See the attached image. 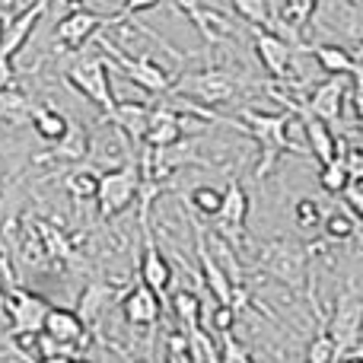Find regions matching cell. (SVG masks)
<instances>
[{
	"instance_id": "3",
	"label": "cell",
	"mask_w": 363,
	"mask_h": 363,
	"mask_svg": "<svg viewBox=\"0 0 363 363\" xmlns=\"http://www.w3.org/2000/svg\"><path fill=\"white\" fill-rule=\"evenodd\" d=\"M242 77L233 74L223 67H211V70H198V74H185L176 83V93L185 99H194L201 106H220V102L236 99V93L242 89Z\"/></svg>"
},
{
	"instance_id": "11",
	"label": "cell",
	"mask_w": 363,
	"mask_h": 363,
	"mask_svg": "<svg viewBox=\"0 0 363 363\" xmlns=\"http://www.w3.org/2000/svg\"><path fill=\"white\" fill-rule=\"evenodd\" d=\"M255 57L262 61V67L268 70V77L274 80H287L290 77V67H294V48L284 42L281 35H274L271 29H255Z\"/></svg>"
},
{
	"instance_id": "24",
	"label": "cell",
	"mask_w": 363,
	"mask_h": 363,
	"mask_svg": "<svg viewBox=\"0 0 363 363\" xmlns=\"http://www.w3.org/2000/svg\"><path fill=\"white\" fill-rule=\"evenodd\" d=\"M303 131H306V144H309V153H313L319 163H328V160L338 157V140H335L332 128H328V121L315 118V115H309L306 108H303Z\"/></svg>"
},
{
	"instance_id": "45",
	"label": "cell",
	"mask_w": 363,
	"mask_h": 363,
	"mask_svg": "<svg viewBox=\"0 0 363 363\" xmlns=\"http://www.w3.org/2000/svg\"><path fill=\"white\" fill-rule=\"evenodd\" d=\"M70 363H89V360H70Z\"/></svg>"
},
{
	"instance_id": "46",
	"label": "cell",
	"mask_w": 363,
	"mask_h": 363,
	"mask_svg": "<svg viewBox=\"0 0 363 363\" xmlns=\"http://www.w3.org/2000/svg\"><path fill=\"white\" fill-rule=\"evenodd\" d=\"M0 35H4V23H0Z\"/></svg>"
},
{
	"instance_id": "19",
	"label": "cell",
	"mask_w": 363,
	"mask_h": 363,
	"mask_svg": "<svg viewBox=\"0 0 363 363\" xmlns=\"http://www.w3.org/2000/svg\"><path fill=\"white\" fill-rule=\"evenodd\" d=\"M89 150V134L77 125H67L61 140H55L48 153H38L35 163H80Z\"/></svg>"
},
{
	"instance_id": "40",
	"label": "cell",
	"mask_w": 363,
	"mask_h": 363,
	"mask_svg": "<svg viewBox=\"0 0 363 363\" xmlns=\"http://www.w3.org/2000/svg\"><path fill=\"white\" fill-rule=\"evenodd\" d=\"M166 363H198L191 354V347L188 351H179V354H166Z\"/></svg>"
},
{
	"instance_id": "26",
	"label": "cell",
	"mask_w": 363,
	"mask_h": 363,
	"mask_svg": "<svg viewBox=\"0 0 363 363\" xmlns=\"http://www.w3.org/2000/svg\"><path fill=\"white\" fill-rule=\"evenodd\" d=\"M32 102L26 93H19V89L6 86L0 89V118L6 121V125H19V121H29L32 118Z\"/></svg>"
},
{
	"instance_id": "17",
	"label": "cell",
	"mask_w": 363,
	"mask_h": 363,
	"mask_svg": "<svg viewBox=\"0 0 363 363\" xmlns=\"http://www.w3.org/2000/svg\"><path fill=\"white\" fill-rule=\"evenodd\" d=\"M185 138V121L176 108L160 106L150 108V118H147V131H144V144L147 147H169L176 140Z\"/></svg>"
},
{
	"instance_id": "9",
	"label": "cell",
	"mask_w": 363,
	"mask_h": 363,
	"mask_svg": "<svg viewBox=\"0 0 363 363\" xmlns=\"http://www.w3.org/2000/svg\"><path fill=\"white\" fill-rule=\"evenodd\" d=\"M48 6H51V0H32L23 13H16L13 19H6L4 35H0V57H10L13 61V57L26 48V42L32 38L35 26L42 23V16L48 13Z\"/></svg>"
},
{
	"instance_id": "13",
	"label": "cell",
	"mask_w": 363,
	"mask_h": 363,
	"mask_svg": "<svg viewBox=\"0 0 363 363\" xmlns=\"http://www.w3.org/2000/svg\"><path fill=\"white\" fill-rule=\"evenodd\" d=\"M191 140H176L169 147H147L144 153V166H147V179L150 182H163L169 179L172 172H179L185 163H191Z\"/></svg>"
},
{
	"instance_id": "5",
	"label": "cell",
	"mask_w": 363,
	"mask_h": 363,
	"mask_svg": "<svg viewBox=\"0 0 363 363\" xmlns=\"http://www.w3.org/2000/svg\"><path fill=\"white\" fill-rule=\"evenodd\" d=\"M64 77H67V83L77 89V93H83L89 102H96L102 112H108V108L115 106L108 70H106V61H102L99 55H86V57H80V61H74L67 70H64Z\"/></svg>"
},
{
	"instance_id": "22",
	"label": "cell",
	"mask_w": 363,
	"mask_h": 363,
	"mask_svg": "<svg viewBox=\"0 0 363 363\" xmlns=\"http://www.w3.org/2000/svg\"><path fill=\"white\" fill-rule=\"evenodd\" d=\"M112 303H115L112 284H89V287L80 294V303H77L74 313L80 315L86 328H99L102 315L112 309Z\"/></svg>"
},
{
	"instance_id": "33",
	"label": "cell",
	"mask_w": 363,
	"mask_h": 363,
	"mask_svg": "<svg viewBox=\"0 0 363 363\" xmlns=\"http://www.w3.org/2000/svg\"><path fill=\"white\" fill-rule=\"evenodd\" d=\"M220 198H223V191L213 185H201L191 191V198H188V204H191L194 213H201V217H217L220 211Z\"/></svg>"
},
{
	"instance_id": "44",
	"label": "cell",
	"mask_w": 363,
	"mask_h": 363,
	"mask_svg": "<svg viewBox=\"0 0 363 363\" xmlns=\"http://www.w3.org/2000/svg\"><path fill=\"white\" fill-rule=\"evenodd\" d=\"M0 309H4V294H0Z\"/></svg>"
},
{
	"instance_id": "6",
	"label": "cell",
	"mask_w": 363,
	"mask_h": 363,
	"mask_svg": "<svg viewBox=\"0 0 363 363\" xmlns=\"http://www.w3.org/2000/svg\"><path fill=\"white\" fill-rule=\"evenodd\" d=\"M360 325H363V303L354 290H347V294H341L338 300H335L332 319H328V325H325L328 338L338 347V357L354 354L360 347Z\"/></svg>"
},
{
	"instance_id": "35",
	"label": "cell",
	"mask_w": 363,
	"mask_h": 363,
	"mask_svg": "<svg viewBox=\"0 0 363 363\" xmlns=\"http://www.w3.org/2000/svg\"><path fill=\"white\" fill-rule=\"evenodd\" d=\"M217 363H255L249 354V347L242 345L239 338H233V332L220 335V345H217Z\"/></svg>"
},
{
	"instance_id": "39",
	"label": "cell",
	"mask_w": 363,
	"mask_h": 363,
	"mask_svg": "<svg viewBox=\"0 0 363 363\" xmlns=\"http://www.w3.org/2000/svg\"><path fill=\"white\" fill-rule=\"evenodd\" d=\"M13 80H16V67H13L10 57H0V89L13 86Z\"/></svg>"
},
{
	"instance_id": "15",
	"label": "cell",
	"mask_w": 363,
	"mask_h": 363,
	"mask_svg": "<svg viewBox=\"0 0 363 363\" xmlns=\"http://www.w3.org/2000/svg\"><path fill=\"white\" fill-rule=\"evenodd\" d=\"M42 332L48 338L61 341V345H70V347H86L89 341V328L83 325V319L74 313V309H61V306H51L48 315L42 322Z\"/></svg>"
},
{
	"instance_id": "23",
	"label": "cell",
	"mask_w": 363,
	"mask_h": 363,
	"mask_svg": "<svg viewBox=\"0 0 363 363\" xmlns=\"http://www.w3.org/2000/svg\"><path fill=\"white\" fill-rule=\"evenodd\" d=\"M309 55L315 57V64H319L328 77H360L357 57H354L347 48H341V45H328V42L325 45H313Z\"/></svg>"
},
{
	"instance_id": "14",
	"label": "cell",
	"mask_w": 363,
	"mask_h": 363,
	"mask_svg": "<svg viewBox=\"0 0 363 363\" xmlns=\"http://www.w3.org/2000/svg\"><path fill=\"white\" fill-rule=\"evenodd\" d=\"M140 284H144L147 290H153L160 300H163V294L169 290V284H172V264L166 262V255L157 249V242H153L150 230H147V220H144V255H140Z\"/></svg>"
},
{
	"instance_id": "7",
	"label": "cell",
	"mask_w": 363,
	"mask_h": 363,
	"mask_svg": "<svg viewBox=\"0 0 363 363\" xmlns=\"http://www.w3.org/2000/svg\"><path fill=\"white\" fill-rule=\"evenodd\" d=\"M102 51H106V55H112L115 64L121 67V74H125L134 86L144 89V93H166V89L172 86V77L166 74V70L160 67L153 57H131V55H125L121 48H115L108 38L102 42Z\"/></svg>"
},
{
	"instance_id": "20",
	"label": "cell",
	"mask_w": 363,
	"mask_h": 363,
	"mask_svg": "<svg viewBox=\"0 0 363 363\" xmlns=\"http://www.w3.org/2000/svg\"><path fill=\"white\" fill-rule=\"evenodd\" d=\"M106 118L118 128L125 138L131 140H144V131H147V118H150V106L144 102H115L112 108L106 112Z\"/></svg>"
},
{
	"instance_id": "42",
	"label": "cell",
	"mask_w": 363,
	"mask_h": 363,
	"mask_svg": "<svg viewBox=\"0 0 363 363\" xmlns=\"http://www.w3.org/2000/svg\"><path fill=\"white\" fill-rule=\"evenodd\" d=\"M341 363H363V357H360V351H354L351 357H347V360H341Z\"/></svg>"
},
{
	"instance_id": "2",
	"label": "cell",
	"mask_w": 363,
	"mask_h": 363,
	"mask_svg": "<svg viewBox=\"0 0 363 363\" xmlns=\"http://www.w3.org/2000/svg\"><path fill=\"white\" fill-rule=\"evenodd\" d=\"M140 191V169L134 163L108 169L102 176H96V207H99L102 220H112L118 213H125L128 207L138 201Z\"/></svg>"
},
{
	"instance_id": "27",
	"label": "cell",
	"mask_w": 363,
	"mask_h": 363,
	"mask_svg": "<svg viewBox=\"0 0 363 363\" xmlns=\"http://www.w3.org/2000/svg\"><path fill=\"white\" fill-rule=\"evenodd\" d=\"M172 313L182 322V332H194L201 325V296L194 290L182 287L176 296H172Z\"/></svg>"
},
{
	"instance_id": "1",
	"label": "cell",
	"mask_w": 363,
	"mask_h": 363,
	"mask_svg": "<svg viewBox=\"0 0 363 363\" xmlns=\"http://www.w3.org/2000/svg\"><path fill=\"white\" fill-rule=\"evenodd\" d=\"M242 131H249L252 138L258 140L262 147V157H258V169H255V179H268L274 172L277 160L284 153L294 150L290 144L287 131H290V115L287 112H277V115H264V112H242Z\"/></svg>"
},
{
	"instance_id": "18",
	"label": "cell",
	"mask_w": 363,
	"mask_h": 363,
	"mask_svg": "<svg viewBox=\"0 0 363 363\" xmlns=\"http://www.w3.org/2000/svg\"><path fill=\"white\" fill-rule=\"evenodd\" d=\"M220 230L226 233L230 239L242 236V226H245V217H249V194L242 191V185L239 182H230L223 191V198H220Z\"/></svg>"
},
{
	"instance_id": "16",
	"label": "cell",
	"mask_w": 363,
	"mask_h": 363,
	"mask_svg": "<svg viewBox=\"0 0 363 363\" xmlns=\"http://www.w3.org/2000/svg\"><path fill=\"white\" fill-rule=\"evenodd\" d=\"M121 309H125V319L131 322L134 328H153L163 319V300H160L153 290H147L144 284L128 290Z\"/></svg>"
},
{
	"instance_id": "28",
	"label": "cell",
	"mask_w": 363,
	"mask_h": 363,
	"mask_svg": "<svg viewBox=\"0 0 363 363\" xmlns=\"http://www.w3.org/2000/svg\"><path fill=\"white\" fill-rule=\"evenodd\" d=\"M315 319H319V332H315V338L309 341V347H306V363H341L345 357H338V347L328 338L325 319L319 315V309H315Z\"/></svg>"
},
{
	"instance_id": "29",
	"label": "cell",
	"mask_w": 363,
	"mask_h": 363,
	"mask_svg": "<svg viewBox=\"0 0 363 363\" xmlns=\"http://www.w3.org/2000/svg\"><path fill=\"white\" fill-rule=\"evenodd\" d=\"M322 230H325V239H332V242H347L351 236H357V217L345 207H338L322 220Z\"/></svg>"
},
{
	"instance_id": "21",
	"label": "cell",
	"mask_w": 363,
	"mask_h": 363,
	"mask_svg": "<svg viewBox=\"0 0 363 363\" xmlns=\"http://www.w3.org/2000/svg\"><path fill=\"white\" fill-rule=\"evenodd\" d=\"M198 258H201V268H204V284H207V290H211V296L217 303H230L233 300V287H236V284L230 281V274L223 271V264L211 255L204 233H198Z\"/></svg>"
},
{
	"instance_id": "31",
	"label": "cell",
	"mask_w": 363,
	"mask_h": 363,
	"mask_svg": "<svg viewBox=\"0 0 363 363\" xmlns=\"http://www.w3.org/2000/svg\"><path fill=\"white\" fill-rule=\"evenodd\" d=\"M233 10L249 26H255V29H268V26L274 23L271 10H268V0H233Z\"/></svg>"
},
{
	"instance_id": "38",
	"label": "cell",
	"mask_w": 363,
	"mask_h": 363,
	"mask_svg": "<svg viewBox=\"0 0 363 363\" xmlns=\"http://www.w3.org/2000/svg\"><path fill=\"white\" fill-rule=\"evenodd\" d=\"M341 198H345L347 211H351L354 217H360V213H363V179L360 176L347 179V185L341 188Z\"/></svg>"
},
{
	"instance_id": "4",
	"label": "cell",
	"mask_w": 363,
	"mask_h": 363,
	"mask_svg": "<svg viewBox=\"0 0 363 363\" xmlns=\"http://www.w3.org/2000/svg\"><path fill=\"white\" fill-rule=\"evenodd\" d=\"M306 262H309V252L296 242H287V239H274L262 249L258 255V268L264 274H271L274 281L287 284V287H300L306 281Z\"/></svg>"
},
{
	"instance_id": "12",
	"label": "cell",
	"mask_w": 363,
	"mask_h": 363,
	"mask_svg": "<svg viewBox=\"0 0 363 363\" xmlns=\"http://www.w3.org/2000/svg\"><path fill=\"white\" fill-rule=\"evenodd\" d=\"M347 93H351V89H347V77H325V80L313 89V96H309L306 112L322 121H341Z\"/></svg>"
},
{
	"instance_id": "41",
	"label": "cell",
	"mask_w": 363,
	"mask_h": 363,
	"mask_svg": "<svg viewBox=\"0 0 363 363\" xmlns=\"http://www.w3.org/2000/svg\"><path fill=\"white\" fill-rule=\"evenodd\" d=\"M74 357H67V354H51V357H38V363H70Z\"/></svg>"
},
{
	"instance_id": "8",
	"label": "cell",
	"mask_w": 363,
	"mask_h": 363,
	"mask_svg": "<svg viewBox=\"0 0 363 363\" xmlns=\"http://www.w3.org/2000/svg\"><path fill=\"white\" fill-rule=\"evenodd\" d=\"M4 309H6V315H10V335L16 338V335L42 332V322L51 306L38 294H32V290L16 287V290H10V296L4 300Z\"/></svg>"
},
{
	"instance_id": "36",
	"label": "cell",
	"mask_w": 363,
	"mask_h": 363,
	"mask_svg": "<svg viewBox=\"0 0 363 363\" xmlns=\"http://www.w3.org/2000/svg\"><path fill=\"white\" fill-rule=\"evenodd\" d=\"M294 220H296V226L300 230H315V226L322 223V207H319V201H313V198H303V201H296L294 204Z\"/></svg>"
},
{
	"instance_id": "37",
	"label": "cell",
	"mask_w": 363,
	"mask_h": 363,
	"mask_svg": "<svg viewBox=\"0 0 363 363\" xmlns=\"http://www.w3.org/2000/svg\"><path fill=\"white\" fill-rule=\"evenodd\" d=\"M67 191L74 194L77 201H93L96 198V172H74V176L67 179Z\"/></svg>"
},
{
	"instance_id": "10",
	"label": "cell",
	"mask_w": 363,
	"mask_h": 363,
	"mask_svg": "<svg viewBox=\"0 0 363 363\" xmlns=\"http://www.w3.org/2000/svg\"><path fill=\"white\" fill-rule=\"evenodd\" d=\"M108 23H115V19L102 16V13H93V10H70L67 16L57 19L55 38H57V45H61V48L80 51L83 45H86L89 38H93L96 32H99L102 26H108Z\"/></svg>"
},
{
	"instance_id": "25",
	"label": "cell",
	"mask_w": 363,
	"mask_h": 363,
	"mask_svg": "<svg viewBox=\"0 0 363 363\" xmlns=\"http://www.w3.org/2000/svg\"><path fill=\"white\" fill-rule=\"evenodd\" d=\"M32 131L38 134L42 140H48V144H55V140L64 138V131H67V115L57 112V108L51 106H42V108H32Z\"/></svg>"
},
{
	"instance_id": "32",
	"label": "cell",
	"mask_w": 363,
	"mask_h": 363,
	"mask_svg": "<svg viewBox=\"0 0 363 363\" xmlns=\"http://www.w3.org/2000/svg\"><path fill=\"white\" fill-rule=\"evenodd\" d=\"M315 6H319V0H284V23L294 32H303L313 19Z\"/></svg>"
},
{
	"instance_id": "43",
	"label": "cell",
	"mask_w": 363,
	"mask_h": 363,
	"mask_svg": "<svg viewBox=\"0 0 363 363\" xmlns=\"http://www.w3.org/2000/svg\"><path fill=\"white\" fill-rule=\"evenodd\" d=\"M67 4H86V0H67Z\"/></svg>"
},
{
	"instance_id": "34",
	"label": "cell",
	"mask_w": 363,
	"mask_h": 363,
	"mask_svg": "<svg viewBox=\"0 0 363 363\" xmlns=\"http://www.w3.org/2000/svg\"><path fill=\"white\" fill-rule=\"evenodd\" d=\"M236 309L230 306V303H217L213 309H207V319H201L204 325H198V328H204V332H217V335H226V332H233V325H236Z\"/></svg>"
},
{
	"instance_id": "30",
	"label": "cell",
	"mask_w": 363,
	"mask_h": 363,
	"mask_svg": "<svg viewBox=\"0 0 363 363\" xmlns=\"http://www.w3.org/2000/svg\"><path fill=\"white\" fill-rule=\"evenodd\" d=\"M347 179H351V172H347V166H345V160H341V153H338L335 160H328V163H322V169H319V185H322V191L341 194V188L347 185Z\"/></svg>"
}]
</instances>
